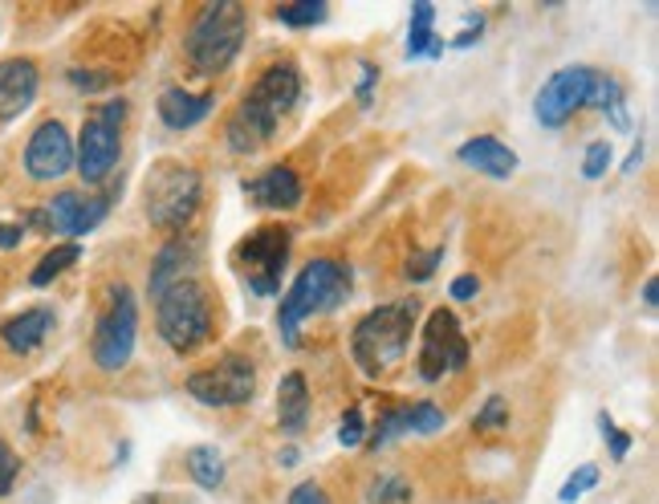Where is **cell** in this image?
Segmentation results:
<instances>
[{"instance_id":"cell-1","label":"cell","mask_w":659,"mask_h":504,"mask_svg":"<svg viewBox=\"0 0 659 504\" xmlns=\"http://www.w3.org/2000/svg\"><path fill=\"white\" fill-rule=\"evenodd\" d=\"M302 98V77L290 62H277L269 65L253 90L245 94V102L236 107L229 123V147L236 155H257L277 135V123L297 107Z\"/></svg>"},{"instance_id":"cell-9","label":"cell","mask_w":659,"mask_h":504,"mask_svg":"<svg viewBox=\"0 0 659 504\" xmlns=\"http://www.w3.org/2000/svg\"><path fill=\"white\" fill-rule=\"evenodd\" d=\"M187 395L204 407H245L257 395V370L245 354H229L216 367L187 374Z\"/></svg>"},{"instance_id":"cell-26","label":"cell","mask_w":659,"mask_h":504,"mask_svg":"<svg viewBox=\"0 0 659 504\" xmlns=\"http://www.w3.org/2000/svg\"><path fill=\"white\" fill-rule=\"evenodd\" d=\"M277 21H281V25H293V29H306V25H318V21H326V4H322V0H297V4H281V9H277Z\"/></svg>"},{"instance_id":"cell-4","label":"cell","mask_w":659,"mask_h":504,"mask_svg":"<svg viewBox=\"0 0 659 504\" xmlns=\"http://www.w3.org/2000/svg\"><path fill=\"white\" fill-rule=\"evenodd\" d=\"M245 46V9L236 0H212L204 4L187 33V58L196 74L216 77L232 65V58Z\"/></svg>"},{"instance_id":"cell-41","label":"cell","mask_w":659,"mask_h":504,"mask_svg":"<svg viewBox=\"0 0 659 504\" xmlns=\"http://www.w3.org/2000/svg\"><path fill=\"white\" fill-rule=\"evenodd\" d=\"M21 245V224H0V248Z\"/></svg>"},{"instance_id":"cell-17","label":"cell","mask_w":659,"mask_h":504,"mask_svg":"<svg viewBox=\"0 0 659 504\" xmlns=\"http://www.w3.org/2000/svg\"><path fill=\"white\" fill-rule=\"evenodd\" d=\"M184 281H196V248L187 241H168L155 257L151 276H147L151 297H163L171 285H184Z\"/></svg>"},{"instance_id":"cell-32","label":"cell","mask_w":659,"mask_h":504,"mask_svg":"<svg viewBox=\"0 0 659 504\" xmlns=\"http://www.w3.org/2000/svg\"><path fill=\"white\" fill-rule=\"evenodd\" d=\"M598 484V468L595 464H583L578 472H570V480H566V489H562V501H578V496H586V492L595 489Z\"/></svg>"},{"instance_id":"cell-8","label":"cell","mask_w":659,"mask_h":504,"mask_svg":"<svg viewBox=\"0 0 659 504\" xmlns=\"http://www.w3.org/2000/svg\"><path fill=\"white\" fill-rule=\"evenodd\" d=\"M135 334H138V309L135 293L126 285H110L107 309L94 325V362L98 370H123L135 354Z\"/></svg>"},{"instance_id":"cell-31","label":"cell","mask_w":659,"mask_h":504,"mask_svg":"<svg viewBox=\"0 0 659 504\" xmlns=\"http://www.w3.org/2000/svg\"><path fill=\"white\" fill-rule=\"evenodd\" d=\"M607 163H611V143H607V138H595V143L586 147L583 175L586 180H598V175H607Z\"/></svg>"},{"instance_id":"cell-29","label":"cell","mask_w":659,"mask_h":504,"mask_svg":"<svg viewBox=\"0 0 659 504\" xmlns=\"http://www.w3.org/2000/svg\"><path fill=\"white\" fill-rule=\"evenodd\" d=\"M370 501H375V504H403V501H412V484H407V480H399V476H383V480H375V489H370Z\"/></svg>"},{"instance_id":"cell-28","label":"cell","mask_w":659,"mask_h":504,"mask_svg":"<svg viewBox=\"0 0 659 504\" xmlns=\"http://www.w3.org/2000/svg\"><path fill=\"white\" fill-rule=\"evenodd\" d=\"M407 419H412V431H419V435H431V431L444 428V411L436 403H412Z\"/></svg>"},{"instance_id":"cell-5","label":"cell","mask_w":659,"mask_h":504,"mask_svg":"<svg viewBox=\"0 0 659 504\" xmlns=\"http://www.w3.org/2000/svg\"><path fill=\"white\" fill-rule=\"evenodd\" d=\"M147 220L155 229H184L187 220L196 216L199 196H204V184H199V171L180 163V159H159L147 175Z\"/></svg>"},{"instance_id":"cell-21","label":"cell","mask_w":659,"mask_h":504,"mask_svg":"<svg viewBox=\"0 0 659 504\" xmlns=\"http://www.w3.org/2000/svg\"><path fill=\"white\" fill-rule=\"evenodd\" d=\"M212 94H187V90H168L159 98V119L171 131H192L196 123H204L212 114Z\"/></svg>"},{"instance_id":"cell-42","label":"cell","mask_w":659,"mask_h":504,"mask_svg":"<svg viewBox=\"0 0 659 504\" xmlns=\"http://www.w3.org/2000/svg\"><path fill=\"white\" fill-rule=\"evenodd\" d=\"M656 302H659V281H656V276H647V285H644V306H647V309H656Z\"/></svg>"},{"instance_id":"cell-11","label":"cell","mask_w":659,"mask_h":504,"mask_svg":"<svg viewBox=\"0 0 659 504\" xmlns=\"http://www.w3.org/2000/svg\"><path fill=\"white\" fill-rule=\"evenodd\" d=\"M468 367V342L461 334V321L452 309H436L424 325V346H419V374L424 382L444 379L448 370Z\"/></svg>"},{"instance_id":"cell-24","label":"cell","mask_w":659,"mask_h":504,"mask_svg":"<svg viewBox=\"0 0 659 504\" xmlns=\"http://www.w3.org/2000/svg\"><path fill=\"white\" fill-rule=\"evenodd\" d=\"M187 472L196 476L199 489H220L224 484V459L216 447H192L187 452Z\"/></svg>"},{"instance_id":"cell-40","label":"cell","mask_w":659,"mask_h":504,"mask_svg":"<svg viewBox=\"0 0 659 504\" xmlns=\"http://www.w3.org/2000/svg\"><path fill=\"white\" fill-rule=\"evenodd\" d=\"M358 65H363V77H358V102H363V107H370V90H375L379 65H370V62H358Z\"/></svg>"},{"instance_id":"cell-37","label":"cell","mask_w":659,"mask_h":504,"mask_svg":"<svg viewBox=\"0 0 659 504\" xmlns=\"http://www.w3.org/2000/svg\"><path fill=\"white\" fill-rule=\"evenodd\" d=\"M70 82H74L77 90H86V94H98V90H107V86H110L107 74H90V70H70Z\"/></svg>"},{"instance_id":"cell-43","label":"cell","mask_w":659,"mask_h":504,"mask_svg":"<svg viewBox=\"0 0 659 504\" xmlns=\"http://www.w3.org/2000/svg\"><path fill=\"white\" fill-rule=\"evenodd\" d=\"M639 163H644V143H635V147H631V159L623 163V171H639Z\"/></svg>"},{"instance_id":"cell-18","label":"cell","mask_w":659,"mask_h":504,"mask_svg":"<svg viewBox=\"0 0 659 504\" xmlns=\"http://www.w3.org/2000/svg\"><path fill=\"white\" fill-rule=\"evenodd\" d=\"M456 155H461L464 168L480 171V175H489V180H509V175L517 171V155L509 151L505 143H501V138H492V135L468 138Z\"/></svg>"},{"instance_id":"cell-34","label":"cell","mask_w":659,"mask_h":504,"mask_svg":"<svg viewBox=\"0 0 659 504\" xmlns=\"http://www.w3.org/2000/svg\"><path fill=\"white\" fill-rule=\"evenodd\" d=\"M16 472H21V456H16L9 443L0 440V496H9V492H13Z\"/></svg>"},{"instance_id":"cell-6","label":"cell","mask_w":659,"mask_h":504,"mask_svg":"<svg viewBox=\"0 0 659 504\" xmlns=\"http://www.w3.org/2000/svg\"><path fill=\"white\" fill-rule=\"evenodd\" d=\"M159 302V337L168 342L175 354H192L199 351L208 334H212V306H208V293L199 281H184V285H171Z\"/></svg>"},{"instance_id":"cell-3","label":"cell","mask_w":659,"mask_h":504,"mask_svg":"<svg viewBox=\"0 0 659 504\" xmlns=\"http://www.w3.org/2000/svg\"><path fill=\"white\" fill-rule=\"evenodd\" d=\"M412 325H415V297L407 302H395V306H379L370 309L367 318L354 325L351 351L354 362L363 374L379 379L383 370H391L407 354V342H412Z\"/></svg>"},{"instance_id":"cell-35","label":"cell","mask_w":659,"mask_h":504,"mask_svg":"<svg viewBox=\"0 0 659 504\" xmlns=\"http://www.w3.org/2000/svg\"><path fill=\"white\" fill-rule=\"evenodd\" d=\"M338 440L346 443V447H358V443L367 440V423H363V411L351 407V411L342 415V428H338Z\"/></svg>"},{"instance_id":"cell-39","label":"cell","mask_w":659,"mask_h":504,"mask_svg":"<svg viewBox=\"0 0 659 504\" xmlns=\"http://www.w3.org/2000/svg\"><path fill=\"white\" fill-rule=\"evenodd\" d=\"M290 504H330V496H326L318 484H297L290 496Z\"/></svg>"},{"instance_id":"cell-22","label":"cell","mask_w":659,"mask_h":504,"mask_svg":"<svg viewBox=\"0 0 659 504\" xmlns=\"http://www.w3.org/2000/svg\"><path fill=\"white\" fill-rule=\"evenodd\" d=\"M431 21H436V9H431L428 0H419L412 9V33H407V58H419V53H428V58H440L444 53V41L431 33Z\"/></svg>"},{"instance_id":"cell-30","label":"cell","mask_w":659,"mask_h":504,"mask_svg":"<svg viewBox=\"0 0 659 504\" xmlns=\"http://www.w3.org/2000/svg\"><path fill=\"white\" fill-rule=\"evenodd\" d=\"M509 423V403L501 395H492L485 407H480V415H476V431H497V428H505Z\"/></svg>"},{"instance_id":"cell-15","label":"cell","mask_w":659,"mask_h":504,"mask_svg":"<svg viewBox=\"0 0 659 504\" xmlns=\"http://www.w3.org/2000/svg\"><path fill=\"white\" fill-rule=\"evenodd\" d=\"M245 196L257 204V208H269V212H290L302 204L306 187L297 180L293 168H269L257 180H245Z\"/></svg>"},{"instance_id":"cell-16","label":"cell","mask_w":659,"mask_h":504,"mask_svg":"<svg viewBox=\"0 0 659 504\" xmlns=\"http://www.w3.org/2000/svg\"><path fill=\"white\" fill-rule=\"evenodd\" d=\"M37 82H41V77H37V65L25 62V58L0 65V119H4V123L21 119V114L33 107Z\"/></svg>"},{"instance_id":"cell-25","label":"cell","mask_w":659,"mask_h":504,"mask_svg":"<svg viewBox=\"0 0 659 504\" xmlns=\"http://www.w3.org/2000/svg\"><path fill=\"white\" fill-rule=\"evenodd\" d=\"M77 257H82V248H77V245H58L53 253H46V257H41V265H37V269L29 273V281L37 285V290H41V285H49L53 276H62Z\"/></svg>"},{"instance_id":"cell-27","label":"cell","mask_w":659,"mask_h":504,"mask_svg":"<svg viewBox=\"0 0 659 504\" xmlns=\"http://www.w3.org/2000/svg\"><path fill=\"white\" fill-rule=\"evenodd\" d=\"M403 431H412V419H407V407H391V411L379 415V423H375V431H370V447H383L387 440H395V435H403Z\"/></svg>"},{"instance_id":"cell-10","label":"cell","mask_w":659,"mask_h":504,"mask_svg":"<svg viewBox=\"0 0 659 504\" xmlns=\"http://www.w3.org/2000/svg\"><path fill=\"white\" fill-rule=\"evenodd\" d=\"M285 265H290V229H261L236 248V269L257 297H273L281 290Z\"/></svg>"},{"instance_id":"cell-14","label":"cell","mask_w":659,"mask_h":504,"mask_svg":"<svg viewBox=\"0 0 659 504\" xmlns=\"http://www.w3.org/2000/svg\"><path fill=\"white\" fill-rule=\"evenodd\" d=\"M107 212H110L107 199L82 196V192H62V196H53V204L46 208L49 229L65 232V236H86V232H94L107 220Z\"/></svg>"},{"instance_id":"cell-33","label":"cell","mask_w":659,"mask_h":504,"mask_svg":"<svg viewBox=\"0 0 659 504\" xmlns=\"http://www.w3.org/2000/svg\"><path fill=\"white\" fill-rule=\"evenodd\" d=\"M440 260H444V248H428V253H412L407 260V276L412 281H428L436 269H440Z\"/></svg>"},{"instance_id":"cell-20","label":"cell","mask_w":659,"mask_h":504,"mask_svg":"<svg viewBox=\"0 0 659 504\" xmlns=\"http://www.w3.org/2000/svg\"><path fill=\"white\" fill-rule=\"evenodd\" d=\"M49 330H53L49 309H25V314H16V318L0 325V337H4V346L13 354H33L49 337Z\"/></svg>"},{"instance_id":"cell-38","label":"cell","mask_w":659,"mask_h":504,"mask_svg":"<svg viewBox=\"0 0 659 504\" xmlns=\"http://www.w3.org/2000/svg\"><path fill=\"white\" fill-rule=\"evenodd\" d=\"M448 293H452L456 302H473L476 293H480V281H476L473 273H461L456 281H452V290H448Z\"/></svg>"},{"instance_id":"cell-7","label":"cell","mask_w":659,"mask_h":504,"mask_svg":"<svg viewBox=\"0 0 659 504\" xmlns=\"http://www.w3.org/2000/svg\"><path fill=\"white\" fill-rule=\"evenodd\" d=\"M123 119H126L123 98H110L107 107L90 110L74 155V168L86 184H102L114 171V163H119V126H123Z\"/></svg>"},{"instance_id":"cell-23","label":"cell","mask_w":659,"mask_h":504,"mask_svg":"<svg viewBox=\"0 0 659 504\" xmlns=\"http://www.w3.org/2000/svg\"><path fill=\"white\" fill-rule=\"evenodd\" d=\"M590 107L607 110L614 131H627L631 126V114H627V98H623V86L614 77H595V90H590Z\"/></svg>"},{"instance_id":"cell-36","label":"cell","mask_w":659,"mask_h":504,"mask_svg":"<svg viewBox=\"0 0 659 504\" xmlns=\"http://www.w3.org/2000/svg\"><path fill=\"white\" fill-rule=\"evenodd\" d=\"M598 428H602V435H607V440H611V456L614 459H623L631 452V435L627 431H619L614 428V419L611 415H602V419H598Z\"/></svg>"},{"instance_id":"cell-19","label":"cell","mask_w":659,"mask_h":504,"mask_svg":"<svg viewBox=\"0 0 659 504\" xmlns=\"http://www.w3.org/2000/svg\"><path fill=\"white\" fill-rule=\"evenodd\" d=\"M309 419V391H306V374L302 370H290L281 386H277V423L285 435H302Z\"/></svg>"},{"instance_id":"cell-44","label":"cell","mask_w":659,"mask_h":504,"mask_svg":"<svg viewBox=\"0 0 659 504\" xmlns=\"http://www.w3.org/2000/svg\"><path fill=\"white\" fill-rule=\"evenodd\" d=\"M29 224H33V232H53V229H49L46 208H41V212H29Z\"/></svg>"},{"instance_id":"cell-2","label":"cell","mask_w":659,"mask_h":504,"mask_svg":"<svg viewBox=\"0 0 659 504\" xmlns=\"http://www.w3.org/2000/svg\"><path fill=\"white\" fill-rule=\"evenodd\" d=\"M351 293V269L342 260H309L306 269L297 273V281L290 285V293L281 297V309H277V334L285 346H297V330L302 321L314 318V314H326L346 302Z\"/></svg>"},{"instance_id":"cell-12","label":"cell","mask_w":659,"mask_h":504,"mask_svg":"<svg viewBox=\"0 0 659 504\" xmlns=\"http://www.w3.org/2000/svg\"><path fill=\"white\" fill-rule=\"evenodd\" d=\"M595 70L586 65H566L541 86L534 102V114L541 126H562L570 123L583 107H590V90H595Z\"/></svg>"},{"instance_id":"cell-13","label":"cell","mask_w":659,"mask_h":504,"mask_svg":"<svg viewBox=\"0 0 659 504\" xmlns=\"http://www.w3.org/2000/svg\"><path fill=\"white\" fill-rule=\"evenodd\" d=\"M70 168H74V138L62 123L49 119L33 131L29 147H25V171L33 180L49 184V180H62Z\"/></svg>"}]
</instances>
